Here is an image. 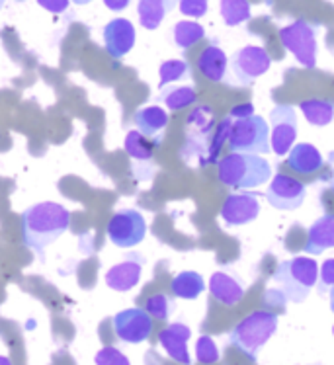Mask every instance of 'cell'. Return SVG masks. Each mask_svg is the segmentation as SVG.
<instances>
[{"mask_svg": "<svg viewBox=\"0 0 334 365\" xmlns=\"http://www.w3.org/2000/svg\"><path fill=\"white\" fill-rule=\"evenodd\" d=\"M71 227V211L55 202H41L22 213L24 245L44 258L45 248L65 235Z\"/></svg>", "mask_w": 334, "mask_h": 365, "instance_id": "obj_1", "label": "cell"}, {"mask_svg": "<svg viewBox=\"0 0 334 365\" xmlns=\"http://www.w3.org/2000/svg\"><path fill=\"white\" fill-rule=\"evenodd\" d=\"M217 178L233 190H254L272 178V166L262 155L229 153L217 163Z\"/></svg>", "mask_w": 334, "mask_h": 365, "instance_id": "obj_2", "label": "cell"}, {"mask_svg": "<svg viewBox=\"0 0 334 365\" xmlns=\"http://www.w3.org/2000/svg\"><path fill=\"white\" fill-rule=\"evenodd\" d=\"M278 321L280 319L274 311H268V309L253 311L231 330L229 344L238 351L246 354L253 361H256L260 350L278 332Z\"/></svg>", "mask_w": 334, "mask_h": 365, "instance_id": "obj_3", "label": "cell"}, {"mask_svg": "<svg viewBox=\"0 0 334 365\" xmlns=\"http://www.w3.org/2000/svg\"><path fill=\"white\" fill-rule=\"evenodd\" d=\"M319 277V264L311 256H293L283 260L274 272V282L290 303H303L311 295Z\"/></svg>", "mask_w": 334, "mask_h": 365, "instance_id": "obj_4", "label": "cell"}, {"mask_svg": "<svg viewBox=\"0 0 334 365\" xmlns=\"http://www.w3.org/2000/svg\"><path fill=\"white\" fill-rule=\"evenodd\" d=\"M229 147L233 153L268 155L270 147V123L262 115H250L246 120H235L231 125Z\"/></svg>", "mask_w": 334, "mask_h": 365, "instance_id": "obj_5", "label": "cell"}, {"mask_svg": "<svg viewBox=\"0 0 334 365\" xmlns=\"http://www.w3.org/2000/svg\"><path fill=\"white\" fill-rule=\"evenodd\" d=\"M317 34H319L317 24L295 20L280 30V41L283 49L290 51L301 67L315 68L317 67Z\"/></svg>", "mask_w": 334, "mask_h": 365, "instance_id": "obj_6", "label": "cell"}, {"mask_svg": "<svg viewBox=\"0 0 334 365\" xmlns=\"http://www.w3.org/2000/svg\"><path fill=\"white\" fill-rule=\"evenodd\" d=\"M108 239L118 248H133L141 245L147 235V221L137 209H119L106 227Z\"/></svg>", "mask_w": 334, "mask_h": 365, "instance_id": "obj_7", "label": "cell"}, {"mask_svg": "<svg viewBox=\"0 0 334 365\" xmlns=\"http://www.w3.org/2000/svg\"><path fill=\"white\" fill-rule=\"evenodd\" d=\"M270 65H272V59H270V53L264 47L245 45L229 61L233 84H241V86L253 84L256 78L266 75Z\"/></svg>", "mask_w": 334, "mask_h": 365, "instance_id": "obj_8", "label": "cell"}, {"mask_svg": "<svg viewBox=\"0 0 334 365\" xmlns=\"http://www.w3.org/2000/svg\"><path fill=\"white\" fill-rule=\"evenodd\" d=\"M297 139V110L278 104L270 110V147L278 157H285Z\"/></svg>", "mask_w": 334, "mask_h": 365, "instance_id": "obj_9", "label": "cell"}, {"mask_svg": "<svg viewBox=\"0 0 334 365\" xmlns=\"http://www.w3.org/2000/svg\"><path fill=\"white\" fill-rule=\"evenodd\" d=\"M307 187L299 180L291 178L290 174L278 172L274 178H270L266 190V202L280 211H293L303 205Z\"/></svg>", "mask_w": 334, "mask_h": 365, "instance_id": "obj_10", "label": "cell"}, {"mask_svg": "<svg viewBox=\"0 0 334 365\" xmlns=\"http://www.w3.org/2000/svg\"><path fill=\"white\" fill-rule=\"evenodd\" d=\"M113 332L126 344L147 342L153 332V317L141 307L126 309L113 317Z\"/></svg>", "mask_w": 334, "mask_h": 365, "instance_id": "obj_11", "label": "cell"}, {"mask_svg": "<svg viewBox=\"0 0 334 365\" xmlns=\"http://www.w3.org/2000/svg\"><path fill=\"white\" fill-rule=\"evenodd\" d=\"M262 213L258 195L253 192H243V194H231L223 202L219 217L225 227H243L256 221Z\"/></svg>", "mask_w": 334, "mask_h": 365, "instance_id": "obj_12", "label": "cell"}, {"mask_svg": "<svg viewBox=\"0 0 334 365\" xmlns=\"http://www.w3.org/2000/svg\"><path fill=\"white\" fill-rule=\"evenodd\" d=\"M137 31L135 26L126 18H116L106 24L104 28V45L106 51L110 53V57L118 61L126 57L127 53L133 49Z\"/></svg>", "mask_w": 334, "mask_h": 365, "instance_id": "obj_13", "label": "cell"}, {"mask_svg": "<svg viewBox=\"0 0 334 365\" xmlns=\"http://www.w3.org/2000/svg\"><path fill=\"white\" fill-rule=\"evenodd\" d=\"M192 336L190 327L182 322H172L158 332V344L168 354V358L174 359L180 365H192V358L188 351V340Z\"/></svg>", "mask_w": 334, "mask_h": 365, "instance_id": "obj_14", "label": "cell"}, {"mask_svg": "<svg viewBox=\"0 0 334 365\" xmlns=\"http://www.w3.org/2000/svg\"><path fill=\"white\" fill-rule=\"evenodd\" d=\"M143 258L141 256H129L126 262H119L106 272V285L113 291L126 293L131 291L141 282Z\"/></svg>", "mask_w": 334, "mask_h": 365, "instance_id": "obj_15", "label": "cell"}, {"mask_svg": "<svg viewBox=\"0 0 334 365\" xmlns=\"http://www.w3.org/2000/svg\"><path fill=\"white\" fill-rule=\"evenodd\" d=\"M330 248H334V215L325 213L309 227L305 252L309 256H320Z\"/></svg>", "mask_w": 334, "mask_h": 365, "instance_id": "obj_16", "label": "cell"}, {"mask_svg": "<svg viewBox=\"0 0 334 365\" xmlns=\"http://www.w3.org/2000/svg\"><path fill=\"white\" fill-rule=\"evenodd\" d=\"M209 293L217 303L225 307H235L245 297V285L227 272H216L209 279Z\"/></svg>", "mask_w": 334, "mask_h": 365, "instance_id": "obj_17", "label": "cell"}, {"mask_svg": "<svg viewBox=\"0 0 334 365\" xmlns=\"http://www.w3.org/2000/svg\"><path fill=\"white\" fill-rule=\"evenodd\" d=\"M213 110L209 106H198L190 115H188V123H186V129H188V145H186L184 150L196 149L201 150V143L208 139V135L211 133L213 129Z\"/></svg>", "mask_w": 334, "mask_h": 365, "instance_id": "obj_18", "label": "cell"}, {"mask_svg": "<svg viewBox=\"0 0 334 365\" xmlns=\"http://www.w3.org/2000/svg\"><path fill=\"white\" fill-rule=\"evenodd\" d=\"M323 157H320V150L311 145V143H297L288 153V166L297 174H315L323 168Z\"/></svg>", "mask_w": 334, "mask_h": 365, "instance_id": "obj_19", "label": "cell"}, {"mask_svg": "<svg viewBox=\"0 0 334 365\" xmlns=\"http://www.w3.org/2000/svg\"><path fill=\"white\" fill-rule=\"evenodd\" d=\"M229 59L227 53L216 43L208 45L198 57V71L211 82H223L227 76Z\"/></svg>", "mask_w": 334, "mask_h": 365, "instance_id": "obj_20", "label": "cell"}, {"mask_svg": "<svg viewBox=\"0 0 334 365\" xmlns=\"http://www.w3.org/2000/svg\"><path fill=\"white\" fill-rule=\"evenodd\" d=\"M168 112L161 108V106H147V108H141L135 113V125H137V131H141L145 137H156L161 135L168 125Z\"/></svg>", "mask_w": 334, "mask_h": 365, "instance_id": "obj_21", "label": "cell"}, {"mask_svg": "<svg viewBox=\"0 0 334 365\" xmlns=\"http://www.w3.org/2000/svg\"><path fill=\"white\" fill-rule=\"evenodd\" d=\"M171 291L174 297L193 301V299H198L206 291V282H203L201 274L188 269V272H180L178 276H174L171 284Z\"/></svg>", "mask_w": 334, "mask_h": 365, "instance_id": "obj_22", "label": "cell"}, {"mask_svg": "<svg viewBox=\"0 0 334 365\" xmlns=\"http://www.w3.org/2000/svg\"><path fill=\"white\" fill-rule=\"evenodd\" d=\"M299 110L303 112L305 120L315 127H325L334 120V102L320 100V98H309L299 102Z\"/></svg>", "mask_w": 334, "mask_h": 365, "instance_id": "obj_23", "label": "cell"}, {"mask_svg": "<svg viewBox=\"0 0 334 365\" xmlns=\"http://www.w3.org/2000/svg\"><path fill=\"white\" fill-rule=\"evenodd\" d=\"M123 147H126L127 155L131 157L135 164H153V157H155V147H153V143H148V139L141 131H129L126 135V143H123Z\"/></svg>", "mask_w": 334, "mask_h": 365, "instance_id": "obj_24", "label": "cell"}, {"mask_svg": "<svg viewBox=\"0 0 334 365\" xmlns=\"http://www.w3.org/2000/svg\"><path fill=\"white\" fill-rule=\"evenodd\" d=\"M171 10L166 0H139L137 4V14H139V22L145 30L153 31L161 28V24L166 18Z\"/></svg>", "mask_w": 334, "mask_h": 365, "instance_id": "obj_25", "label": "cell"}, {"mask_svg": "<svg viewBox=\"0 0 334 365\" xmlns=\"http://www.w3.org/2000/svg\"><path fill=\"white\" fill-rule=\"evenodd\" d=\"M219 12H221L225 26L229 28H237L253 18V6L248 0H221Z\"/></svg>", "mask_w": 334, "mask_h": 365, "instance_id": "obj_26", "label": "cell"}, {"mask_svg": "<svg viewBox=\"0 0 334 365\" xmlns=\"http://www.w3.org/2000/svg\"><path fill=\"white\" fill-rule=\"evenodd\" d=\"M174 43L178 45L180 49H190L196 43H200L201 39L206 38V28L198 22H190V20H182L174 26Z\"/></svg>", "mask_w": 334, "mask_h": 365, "instance_id": "obj_27", "label": "cell"}, {"mask_svg": "<svg viewBox=\"0 0 334 365\" xmlns=\"http://www.w3.org/2000/svg\"><path fill=\"white\" fill-rule=\"evenodd\" d=\"M161 102L166 104L171 112H182L198 102V92L192 86H176V88L164 90Z\"/></svg>", "mask_w": 334, "mask_h": 365, "instance_id": "obj_28", "label": "cell"}, {"mask_svg": "<svg viewBox=\"0 0 334 365\" xmlns=\"http://www.w3.org/2000/svg\"><path fill=\"white\" fill-rule=\"evenodd\" d=\"M158 76H161L158 86L164 88L166 84H172V82L188 78V76H190V65H188L184 59L164 61L163 65H161V68H158Z\"/></svg>", "mask_w": 334, "mask_h": 365, "instance_id": "obj_29", "label": "cell"}, {"mask_svg": "<svg viewBox=\"0 0 334 365\" xmlns=\"http://www.w3.org/2000/svg\"><path fill=\"white\" fill-rule=\"evenodd\" d=\"M172 309H174V303L168 295L164 293H155L145 301V311H147L153 319L156 321H168L171 319Z\"/></svg>", "mask_w": 334, "mask_h": 365, "instance_id": "obj_30", "label": "cell"}, {"mask_svg": "<svg viewBox=\"0 0 334 365\" xmlns=\"http://www.w3.org/2000/svg\"><path fill=\"white\" fill-rule=\"evenodd\" d=\"M219 358H221V354H219L216 340L208 334L200 336L196 342V359L201 365H213L219 361Z\"/></svg>", "mask_w": 334, "mask_h": 365, "instance_id": "obj_31", "label": "cell"}, {"mask_svg": "<svg viewBox=\"0 0 334 365\" xmlns=\"http://www.w3.org/2000/svg\"><path fill=\"white\" fill-rule=\"evenodd\" d=\"M231 125H233V120L231 118H225V120L217 125L216 129V135H211V143H209L208 147V158H206V163H213L217 157V153L221 150L223 143L229 141V133H231Z\"/></svg>", "mask_w": 334, "mask_h": 365, "instance_id": "obj_32", "label": "cell"}, {"mask_svg": "<svg viewBox=\"0 0 334 365\" xmlns=\"http://www.w3.org/2000/svg\"><path fill=\"white\" fill-rule=\"evenodd\" d=\"M96 365H131L129 358L121 350H118L116 346H106L98 351L94 358Z\"/></svg>", "mask_w": 334, "mask_h": 365, "instance_id": "obj_33", "label": "cell"}, {"mask_svg": "<svg viewBox=\"0 0 334 365\" xmlns=\"http://www.w3.org/2000/svg\"><path fill=\"white\" fill-rule=\"evenodd\" d=\"M315 287H317L319 293H327V291H330L334 287V258H328V260L323 262Z\"/></svg>", "mask_w": 334, "mask_h": 365, "instance_id": "obj_34", "label": "cell"}, {"mask_svg": "<svg viewBox=\"0 0 334 365\" xmlns=\"http://www.w3.org/2000/svg\"><path fill=\"white\" fill-rule=\"evenodd\" d=\"M180 12L188 18H203L208 14V0H178Z\"/></svg>", "mask_w": 334, "mask_h": 365, "instance_id": "obj_35", "label": "cell"}, {"mask_svg": "<svg viewBox=\"0 0 334 365\" xmlns=\"http://www.w3.org/2000/svg\"><path fill=\"white\" fill-rule=\"evenodd\" d=\"M36 2L44 10L51 12V14H63V12H67L69 4H71V0H36Z\"/></svg>", "mask_w": 334, "mask_h": 365, "instance_id": "obj_36", "label": "cell"}, {"mask_svg": "<svg viewBox=\"0 0 334 365\" xmlns=\"http://www.w3.org/2000/svg\"><path fill=\"white\" fill-rule=\"evenodd\" d=\"M250 115H254V104H250V102L235 106V108H231L229 112L231 120H246V118H250Z\"/></svg>", "mask_w": 334, "mask_h": 365, "instance_id": "obj_37", "label": "cell"}, {"mask_svg": "<svg viewBox=\"0 0 334 365\" xmlns=\"http://www.w3.org/2000/svg\"><path fill=\"white\" fill-rule=\"evenodd\" d=\"M129 2L131 0H104L106 8H110L111 12H121V10H126L129 6Z\"/></svg>", "mask_w": 334, "mask_h": 365, "instance_id": "obj_38", "label": "cell"}, {"mask_svg": "<svg viewBox=\"0 0 334 365\" xmlns=\"http://www.w3.org/2000/svg\"><path fill=\"white\" fill-rule=\"evenodd\" d=\"M0 365H12V361L6 356H0Z\"/></svg>", "mask_w": 334, "mask_h": 365, "instance_id": "obj_39", "label": "cell"}, {"mask_svg": "<svg viewBox=\"0 0 334 365\" xmlns=\"http://www.w3.org/2000/svg\"><path fill=\"white\" fill-rule=\"evenodd\" d=\"M166 4H168V10H172L174 6H178V0H166Z\"/></svg>", "mask_w": 334, "mask_h": 365, "instance_id": "obj_40", "label": "cell"}, {"mask_svg": "<svg viewBox=\"0 0 334 365\" xmlns=\"http://www.w3.org/2000/svg\"><path fill=\"white\" fill-rule=\"evenodd\" d=\"M327 182H328V186H330L334 190V170L330 172V176H328V178H327Z\"/></svg>", "mask_w": 334, "mask_h": 365, "instance_id": "obj_41", "label": "cell"}, {"mask_svg": "<svg viewBox=\"0 0 334 365\" xmlns=\"http://www.w3.org/2000/svg\"><path fill=\"white\" fill-rule=\"evenodd\" d=\"M74 4H79V6H84V4H90L92 0H73Z\"/></svg>", "mask_w": 334, "mask_h": 365, "instance_id": "obj_42", "label": "cell"}, {"mask_svg": "<svg viewBox=\"0 0 334 365\" xmlns=\"http://www.w3.org/2000/svg\"><path fill=\"white\" fill-rule=\"evenodd\" d=\"M328 293H330V311H333V313H334V287L330 291H328Z\"/></svg>", "mask_w": 334, "mask_h": 365, "instance_id": "obj_43", "label": "cell"}, {"mask_svg": "<svg viewBox=\"0 0 334 365\" xmlns=\"http://www.w3.org/2000/svg\"><path fill=\"white\" fill-rule=\"evenodd\" d=\"M4 2H6V0H0V10H2V6H4Z\"/></svg>", "mask_w": 334, "mask_h": 365, "instance_id": "obj_44", "label": "cell"}, {"mask_svg": "<svg viewBox=\"0 0 334 365\" xmlns=\"http://www.w3.org/2000/svg\"><path fill=\"white\" fill-rule=\"evenodd\" d=\"M333 336H334V327H333Z\"/></svg>", "mask_w": 334, "mask_h": 365, "instance_id": "obj_45", "label": "cell"}]
</instances>
